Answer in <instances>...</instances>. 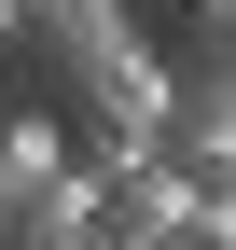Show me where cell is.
<instances>
[{
  "label": "cell",
  "instance_id": "obj_2",
  "mask_svg": "<svg viewBox=\"0 0 236 250\" xmlns=\"http://www.w3.org/2000/svg\"><path fill=\"white\" fill-rule=\"evenodd\" d=\"M167 167H195L209 195H236V98H222V70H181V98H167Z\"/></svg>",
  "mask_w": 236,
  "mask_h": 250
},
{
  "label": "cell",
  "instance_id": "obj_3",
  "mask_svg": "<svg viewBox=\"0 0 236 250\" xmlns=\"http://www.w3.org/2000/svg\"><path fill=\"white\" fill-rule=\"evenodd\" d=\"M56 181H70V111H56V98H14V111H0V223L42 208Z\"/></svg>",
  "mask_w": 236,
  "mask_h": 250
},
{
  "label": "cell",
  "instance_id": "obj_4",
  "mask_svg": "<svg viewBox=\"0 0 236 250\" xmlns=\"http://www.w3.org/2000/svg\"><path fill=\"white\" fill-rule=\"evenodd\" d=\"M236 56V0H181V56L167 70H222Z\"/></svg>",
  "mask_w": 236,
  "mask_h": 250
},
{
  "label": "cell",
  "instance_id": "obj_5",
  "mask_svg": "<svg viewBox=\"0 0 236 250\" xmlns=\"http://www.w3.org/2000/svg\"><path fill=\"white\" fill-rule=\"evenodd\" d=\"M98 250H167V236H139V223H98Z\"/></svg>",
  "mask_w": 236,
  "mask_h": 250
},
{
  "label": "cell",
  "instance_id": "obj_1",
  "mask_svg": "<svg viewBox=\"0 0 236 250\" xmlns=\"http://www.w3.org/2000/svg\"><path fill=\"white\" fill-rule=\"evenodd\" d=\"M28 42L56 56V111H83V98L139 56V14H125V0H28Z\"/></svg>",
  "mask_w": 236,
  "mask_h": 250
}]
</instances>
